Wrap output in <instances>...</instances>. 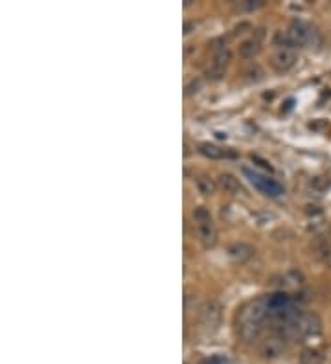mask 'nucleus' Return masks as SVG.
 Returning a JSON list of instances; mask_svg holds the SVG:
<instances>
[{"label":"nucleus","mask_w":331,"mask_h":364,"mask_svg":"<svg viewBox=\"0 0 331 364\" xmlns=\"http://www.w3.org/2000/svg\"><path fill=\"white\" fill-rule=\"evenodd\" d=\"M278 41L283 43L285 48H305V46H316L320 43V37L311 24L298 21L292 22L285 32L278 33Z\"/></svg>","instance_id":"obj_1"},{"label":"nucleus","mask_w":331,"mask_h":364,"mask_svg":"<svg viewBox=\"0 0 331 364\" xmlns=\"http://www.w3.org/2000/svg\"><path fill=\"white\" fill-rule=\"evenodd\" d=\"M193 217V225H195V232H197L199 241L203 243L204 247L210 248L214 247L217 243V230H215V225L212 221V215L204 206H199L192 212Z\"/></svg>","instance_id":"obj_2"},{"label":"nucleus","mask_w":331,"mask_h":364,"mask_svg":"<svg viewBox=\"0 0 331 364\" xmlns=\"http://www.w3.org/2000/svg\"><path fill=\"white\" fill-rule=\"evenodd\" d=\"M320 333V318L313 313H300L291 324L287 325L285 336H311Z\"/></svg>","instance_id":"obj_3"},{"label":"nucleus","mask_w":331,"mask_h":364,"mask_svg":"<svg viewBox=\"0 0 331 364\" xmlns=\"http://www.w3.org/2000/svg\"><path fill=\"white\" fill-rule=\"evenodd\" d=\"M243 173L248 176V180L252 182L259 192L265 193V195H269V197H280L281 193H283V186H281L280 182H276L274 178L259 175L258 171H252V169H248V167H245Z\"/></svg>","instance_id":"obj_4"},{"label":"nucleus","mask_w":331,"mask_h":364,"mask_svg":"<svg viewBox=\"0 0 331 364\" xmlns=\"http://www.w3.org/2000/svg\"><path fill=\"white\" fill-rule=\"evenodd\" d=\"M221 314H223V307L217 300H206L201 305V324L204 325V329L214 331L221 322Z\"/></svg>","instance_id":"obj_5"},{"label":"nucleus","mask_w":331,"mask_h":364,"mask_svg":"<svg viewBox=\"0 0 331 364\" xmlns=\"http://www.w3.org/2000/svg\"><path fill=\"white\" fill-rule=\"evenodd\" d=\"M287 336L280 331H272V335L267 336L263 342H261V355L265 358H276L283 355L287 347Z\"/></svg>","instance_id":"obj_6"},{"label":"nucleus","mask_w":331,"mask_h":364,"mask_svg":"<svg viewBox=\"0 0 331 364\" xmlns=\"http://www.w3.org/2000/svg\"><path fill=\"white\" fill-rule=\"evenodd\" d=\"M294 63H296V54H294V50L292 48L281 46V48L274 50L272 55H270V66H272L278 74H283V72L291 70L292 66H294Z\"/></svg>","instance_id":"obj_7"},{"label":"nucleus","mask_w":331,"mask_h":364,"mask_svg":"<svg viewBox=\"0 0 331 364\" xmlns=\"http://www.w3.org/2000/svg\"><path fill=\"white\" fill-rule=\"evenodd\" d=\"M263 322L248 316L247 313L241 311V316H239V335L245 342H252L258 340V336L261 335V329H263Z\"/></svg>","instance_id":"obj_8"},{"label":"nucleus","mask_w":331,"mask_h":364,"mask_svg":"<svg viewBox=\"0 0 331 364\" xmlns=\"http://www.w3.org/2000/svg\"><path fill=\"white\" fill-rule=\"evenodd\" d=\"M228 61H230V54H228V50H226L225 46H223V48L215 50L212 66L208 68V77L219 79V77L225 74V68H226V65H228Z\"/></svg>","instance_id":"obj_9"},{"label":"nucleus","mask_w":331,"mask_h":364,"mask_svg":"<svg viewBox=\"0 0 331 364\" xmlns=\"http://www.w3.org/2000/svg\"><path fill=\"white\" fill-rule=\"evenodd\" d=\"M217 186L225 193H228V195H241L243 193L241 182L237 180L232 173H221L219 178H217Z\"/></svg>","instance_id":"obj_10"},{"label":"nucleus","mask_w":331,"mask_h":364,"mask_svg":"<svg viewBox=\"0 0 331 364\" xmlns=\"http://www.w3.org/2000/svg\"><path fill=\"white\" fill-rule=\"evenodd\" d=\"M228 254H230V258L237 263H245L247 259H250L254 256V248L247 243H236V245H232L228 248Z\"/></svg>","instance_id":"obj_11"},{"label":"nucleus","mask_w":331,"mask_h":364,"mask_svg":"<svg viewBox=\"0 0 331 364\" xmlns=\"http://www.w3.org/2000/svg\"><path fill=\"white\" fill-rule=\"evenodd\" d=\"M258 52H259V41H254V39L245 41L239 46V55L245 57V59H252L254 55H258Z\"/></svg>","instance_id":"obj_12"},{"label":"nucleus","mask_w":331,"mask_h":364,"mask_svg":"<svg viewBox=\"0 0 331 364\" xmlns=\"http://www.w3.org/2000/svg\"><path fill=\"white\" fill-rule=\"evenodd\" d=\"M199 151H201L204 156H208V158H212V160H217V158H223V156H225V151L219 149L217 145H212V143H203V145L199 147Z\"/></svg>","instance_id":"obj_13"},{"label":"nucleus","mask_w":331,"mask_h":364,"mask_svg":"<svg viewBox=\"0 0 331 364\" xmlns=\"http://www.w3.org/2000/svg\"><path fill=\"white\" fill-rule=\"evenodd\" d=\"M300 360H302V364H322V355L314 349H303Z\"/></svg>","instance_id":"obj_14"},{"label":"nucleus","mask_w":331,"mask_h":364,"mask_svg":"<svg viewBox=\"0 0 331 364\" xmlns=\"http://www.w3.org/2000/svg\"><path fill=\"white\" fill-rule=\"evenodd\" d=\"M197 188L199 192L203 193V195H212V193L215 192V184L212 178H208V176H199L197 178Z\"/></svg>","instance_id":"obj_15"},{"label":"nucleus","mask_w":331,"mask_h":364,"mask_svg":"<svg viewBox=\"0 0 331 364\" xmlns=\"http://www.w3.org/2000/svg\"><path fill=\"white\" fill-rule=\"evenodd\" d=\"M259 6L261 4H252L250 0H245V2L239 4V8H241V10H256V8H259Z\"/></svg>","instance_id":"obj_16"},{"label":"nucleus","mask_w":331,"mask_h":364,"mask_svg":"<svg viewBox=\"0 0 331 364\" xmlns=\"http://www.w3.org/2000/svg\"><path fill=\"white\" fill-rule=\"evenodd\" d=\"M252 160H254V162H259V165H261V167H265V169L272 171V167H270V165L267 164V162H265V160H261V158H259V156H252Z\"/></svg>","instance_id":"obj_17"},{"label":"nucleus","mask_w":331,"mask_h":364,"mask_svg":"<svg viewBox=\"0 0 331 364\" xmlns=\"http://www.w3.org/2000/svg\"><path fill=\"white\" fill-rule=\"evenodd\" d=\"M204 364H223V360H221V358H212V360H208V362H204Z\"/></svg>","instance_id":"obj_18"},{"label":"nucleus","mask_w":331,"mask_h":364,"mask_svg":"<svg viewBox=\"0 0 331 364\" xmlns=\"http://www.w3.org/2000/svg\"><path fill=\"white\" fill-rule=\"evenodd\" d=\"M329 265H331V261H329Z\"/></svg>","instance_id":"obj_19"}]
</instances>
